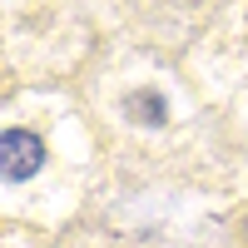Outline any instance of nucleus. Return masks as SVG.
I'll use <instances>...</instances> for the list:
<instances>
[{"label": "nucleus", "mask_w": 248, "mask_h": 248, "mask_svg": "<svg viewBox=\"0 0 248 248\" xmlns=\"http://www.w3.org/2000/svg\"><path fill=\"white\" fill-rule=\"evenodd\" d=\"M40 164H45V144H40L30 129H5L0 134V174H5L10 184L30 179Z\"/></svg>", "instance_id": "f257e3e1"}]
</instances>
